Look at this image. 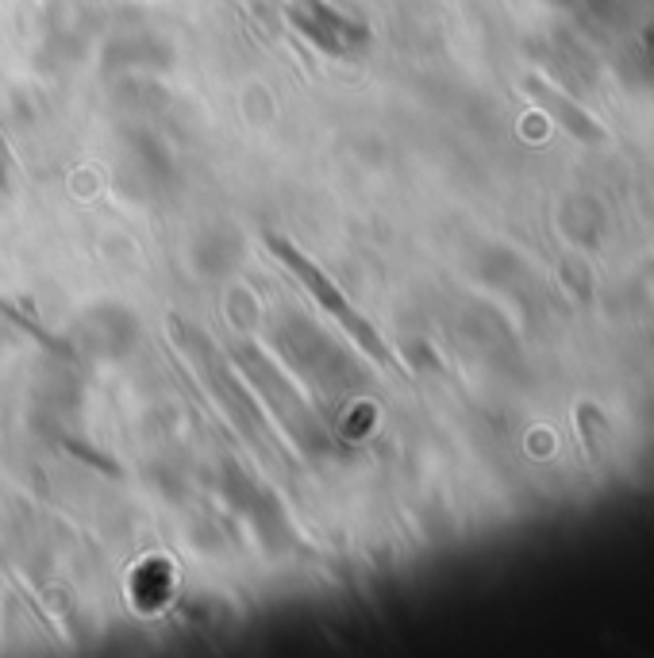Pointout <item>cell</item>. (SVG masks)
I'll list each match as a JSON object with an SVG mask.
<instances>
[{"mask_svg":"<svg viewBox=\"0 0 654 658\" xmlns=\"http://www.w3.org/2000/svg\"><path fill=\"white\" fill-rule=\"evenodd\" d=\"M266 247H270V255H273V258H281V262L289 266V273H293V278L301 281L304 290H308L312 297L319 301V305H324V313H327V316H336L339 328H343L347 336H351L354 343H359L362 351L370 354V359L382 362L385 369H397V374H400V362L393 359V351H389V346H385V339L377 336L374 324H370L366 316H362L359 308H354L351 301H347L343 293L336 290V281L327 278V273L319 270V266L312 262L308 255H301V250L293 247V239H285V235H273V232H270V235H266Z\"/></svg>","mask_w":654,"mask_h":658,"instance_id":"6da1fadb","label":"cell"},{"mask_svg":"<svg viewBox=\"0 0 654 658\" xmlns=\"http://www.w3.org/2000/svg\"><path fill=\"white\" fill-rule=\"evenodd\" d=\"M527 89H532V97L539 101V105L547 108V113H551L574 139H582V143H605L608 139V131L600 128V124L593 120L582 105H570V101L562 97V93H554L551 85H542V81H527Z\"/></svg>","mask_w":654,"mask_h":658,"instance_id":"7a4b0ae2","label":"cell"},{"mask_svg":"<svg viewBox=\"0 0 654 658\" xmlns=\"http://www.w3.org/2000/svg\"><path fill=\"white\" fill-rule=\"evenodd\" d=\"M4 158H9V143H4V136H0V174H4Z\"/></svg>","mask_w":654,"mask_h":658,"instance_id":"3957f363","label":"cell"}]
</instances>
